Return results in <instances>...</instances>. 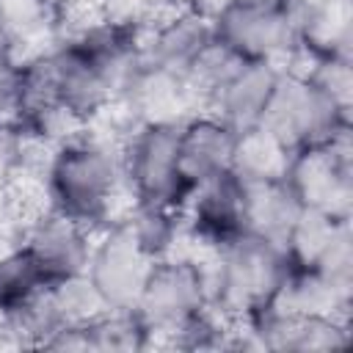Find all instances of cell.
Listing matches in <instances>:
<instances>
[{"label": "cell", "instance_id": "obj_2", "mask_svg": "<svg viewBox=\"0 0 353 353\" xmlns=\"http://www.w3.org/2000/svg\"><path fill=\"white\" fill-rule=\"evenodd\" d=\"M204 259L210 306L229 320H243L273 303L292 268L281 243L251 232L207 251Z\"/></svg>", "mask_w": 353, "mask_h": 353}, {"label": "cell", "instance_id": "obj_19", "mask_svg": "<svg viewBox=\"0 0 353 353\" xmlns=\"http://www.w3.org/2000/svg\"><path fill=\"white\" fill-rule=\"evenodd\" d=\"M243 182V179H240ZM301 204L284 179L243 182V218L245 232L281 243Z\"/></svg>", "mask_w": 353, "mask_h": 353}, {"label": "cell", "instance_id": "obj_28", "mask_svg": "<svg viewBox=\"0 0 353 353\" xmlns=\"http://www.w3.org/2000/svg\"><path fill=\"white\" fill-rule=\"evenodd\" d=\"M295 69H301L334 108L353 113V58H314Z\"/></svg>", "mask_w": 353, "mask_h": 353}, {"label": "cell", "instance_id": "obj_8", "mask_svg": "<svg viewBox=\"0 0 353 353\" xmlns=\"http://www.w3.org/2000/svg\"><path fill=\"white\" fill-rule=\"evenodd\" d=\"M50 58H52L55 102L77 127L94 124L99 116H105L113 108L119 83L99 61H94L72 39L66 36L55 39L50 44Z\"/></svg>", "mask_w": 353, "mask_h": 353}, {"label": "cell", "instance_id": "obj_18", "mask_svg": "<svg viewBox=\"0 0 353 353\" xmlns=\"http://www.w3.org/2000/svg\"><path fill=\"white\" fill-rule=\"evenodd\" d=\"M132 234V240L141 245V251L157 262L171 254H179L188 245V232H185V218L179 207H165V204H141V201H127V207L119 215Z\"/></svg>", "mask_w": 353, "mask_h": 353}, {"label": "cell", "instance_id": "obj_26", "mask_svg": "<svg viewBox=\"0 0 353 353\" xmlns=\"http://www.w3.org/2000/svg\"><path fill=\"white\" fill-rule=\"evenodd\" d=\"M47 298H50V306H52L61 328H66V325H88L99 314L108 312L102 295L97 292V287L91 284V279L85 273L50 281L47 284Z\"/></svg>", "mask_w": 353, "mask_h": 353}, {"label": "cell", "instance_id": "obj_27", "mask_svg": "<svg viewBox=\"0 0 353 353\" xmlns=\"http://www.w3.org/2000/svg\"><path fill=\"white\" fill-rule=\"evenodd\" d=\"M232 331H234V320L223 317L212 306H204L196 314H190L163 345L176 350H193V353L232 350Z\"/></svg>", "mask_w": 353, "mask_h": 353}, {"label": "cell", "instance_id": "obj_11", "mask_svg": "<svg viewBox=\"0 0 353 353\" xmlns=\"http://www.w3.org/2000/svg\"><path fill=\"white\" fill-rule=\"evenodd\" d=\"M97 232L88 229L85 223L55 212L50 207H36L30 210L19 243L28 248V254L36 259L47 281H58L66 276L85 273L91 248H94Z\"/></svg>", "mask_w": 353, "mask_h": 353}, {"label": "cell", "instance_id": "obj_3", "mask_svg": "<svg viewBox=\"0 0 353 353\" xmlns=\"http://www.w3.org/2000/svg\"><path fill=\"white\" fill-rule=\"evenodd\" d=\"M210 306L207 259L204 251L185 248L165 259L152 262L143 290L135 301V314L163 345L190 314Z\"/></svg>", "mask_w": 353, "mask_h": 353}, {"label": "cell", "instance_id": "obj_33", "mask_svg": "<svg viewBox=\"0 0 353 353\" xmlns=\"http://www.w3.org/2000/svg\"><path fill=\"white\" fill-rule=\"evenodd\" d=\"M232 3L234 0H188V8L196 11V14H201V17H207V19H212V17H218Z\"/></svg>", "mask_w": 353, "mask_h": 353}, {"label": "cell", "instance_id": "obj_29", "mask_svg": "<svg viewBox=\"0 0 353 353\" xmlns=\"http://www.w3.org/2000/svg\"><path fill=\"white\" fill-rule=\"evenodd\" d=\"M163 8H168L163 0H91V14L97 19L130 30H143Z\"/></svg>", "mask_w": 353, "mask_h": 353}, {"label": "cell", "instance_id": "obj_24", "mask_svg": "<svg viewBox=\"0 0 353 353\" xmlns=\"http://www.w3.org/2000/svg\"><path fill=\"white\" fill-rule=\"evenodd\" d=\"M88 350L94 353H138L157 347L152 331L135 314V309H108L85 325Z\"/></svg>", "mask_w": 353, "mask_h": 353}, {"label": "cell", "instance_id": "obj_16", "mask_svg": "<svg viewBox=\"0 0 353 353\" xmlns=\"http://www.w3.org/2000/svg\"><path fill=\"white\" fill-rule=\"evenodd\" d=\"M298 63L314 58H353V0H317L295 14Z\"/></svg>", "mask_w": 353, "mask_h": 353}, {"label": "cell", "instance_id": "obj_4", "mask_svg": "<svg viewBox=\"0 0 353 353\" xmlns=\"http://www.w3.org/2000/svg\"><path fill=\"white\" fill-rule=\"evenodd\" d=\"M259 127L281 138L290 149L334 141L353 130V113L334 108L301 69L284 66L259 116Z\"/></svg>", "mask_w": 353, "mask_h": 353}, {"label": "cell", "instance_id": "obj_6", "mask_svg": "<svg viewBox=\"0 0 353 353\" xmlns=\"http://www.w3.org/2000/svg\"><path fill=\"white\" fill-rule=\"evenodd\" d=\"M176 127L168 124L130 127V132L119 146L127 201L165 204L182 210L190 190L179 171Z\"/></svg>", "mask_w": 353, "mask_h": 353}, {"label": "cell", "instance_id": "obj_1", "mask_svg": "<svg viewBox=\"0 0 353 353\" xmlns=\"http://www.w3.org/2000/svg\"><path fill=\"white\" fill-rule=\"evenodd\" d=\"M41 204L99 232L127 207L119 143L94 127H80L55 143L36 176Z\"/></svg>", "mask_w": 353, "mask_h": 353}, {"label": "cell", "instance_id": "obj_22", "mask_svg": "<svg viewBox=\"0 0 353 353\" xmlns=\"http://www.w3.org/2000/svg\"><path fill=\"white\" fill-rule=\"evenodd\" d=\"M353 218H336L323 210L301 207L295 221L290 223L281 245L295 268H317V262L325 256L342 226H347Z\"/></svg>", "mask_w": 353, "mask_h": 353}, {"label": "cell", "instance_id": "obj_9", "mask_svg": "<svg viewBox=\"0 0 353 353\" xmlns=\"http://www.w3.org/2000/svg\"><path fill=\"white\" fill-rule=\"evenodd\" d=\"M113 110L130 127H138V124L176 127L201 108L185 74L141 61L119 85Z\"/></svg>", "mask_w": 353, "mask_h": 353}, {"label": "cell", "instance_id": "obj_5", "mask_svg": "<svg viewBox=\"0 0 353 353\" xmlns=\"http://www.w3.org/2000/svg\"><path fill=\"white\" fill-rule=\"evenodd\" d=\"M212 39L240 61L295 66V19L284 0H234L210 19Z\"/></svg>", "mask_w": 353, "mask_h": 353}, {"label": "cell", "instance_id": "obj_17", "mask_svg": "<svg viewBox=\"0 0 353 353\" xmlns=\"http://www.w3.org/2000/svg\"><path fill=\"white\" fill-rule=\"evenodd\" d=\"M292 317H350L353 290L334 284L317 268H290L273 303H268Z\"/></svg>", "mask_w": 353, "mask_h": 353}, {"label": "cell", "instance_id": "obj_25", "mask_svg": "<svg viewBox=\"0 0 353 353\" xmlns=\"http://www.w3.org/2000/svg\"><path fill=\"white\" fill-rule=\"evenodd\" d=\"M47 152L30 143L14 119H0V196L36 179Z\"/></svg>", "mask_w": 353, "mask_h": 353}, {"label": "cell", "instance_id": "obj_34", "mask_svg": "<svg viewBox=\"0 0 353 353\" xmlns=\"http://www.w3.org/2000/svg\"><path fill=\"white\" fill-rule=\"evenodd\" d=\"M168 8H179V6H188V0H163Z\"/></svg>", "mask_w": 353, "mask_h": 353}, {"label": "cell", "instance_id": "obj_23", "mask_svg": "<svg viewBox=\"0 0 353 353\" xmlns=\"http://www.w3.org/2000/svg\"><path fill=\"white\" fill-rule=\"evenodd\" d=\"M47 284V276L22 243L0 248V317L17 314Z\"/></svg>", "mask_w": 353, "mask_h": 353}, {"label": "cell", "instance_id": "obj_7", "mask_svg": "<svg viewBox=\"0 0 353 353\" xmlns=\"http://www.w3.org/2000/svg\"><path fill=\"white\" fill-rule=\"evenodd\" d=\"M284 182L301 207L353 218V130L325 143L292 149Z\"/></svg>", "mask_w": 353, "mask_h": 353}, {"label": "cell", "instance_id": "obj_14", "mask_svg": "<svg viewBox=\"0 0 353 353\" xmlns=\"http://www.w3.org/2000/svg\"><path fill=\"white\" fill-rule=\"evenodd\" d=\"M234 135L237 130L210 110H196L176 127L179 171L188 190L232 171Z\"/></svg>", "mask_w": 353, "mask_h": 353}, {"label": "cell", "instance_id": "obj_10", "mask_svg": "<svg viewBox=\"0 0 353 353\" xmlns=\"http://www.w3.org/2000/svg\"><path fill=\"white\" fill-rule=\"evenodd\" d=\"M149 270L152 259L132 240L121 218L97 232L85 276L91 279L108 309H132Z\"/></svg>", "mask_w": 353, "mask_h": 353}, {"label": "cell", "instance_id": "obj_21", "mask_svg": "<svg viewBox=\"0 0 353 353\" xmlns=\"http://www.w3.org/2000/svg\"><path fill=\"white\" fill-rule=\"evenodd\" d=\"M0 33L25 55L52 44L61 33V22L50 0H0Z\"/></svg>", "mask_w": 353, "mask_h": 353}, {"label": "cell", "instance_id": "obj_12", "mask_svg": "<svg viewBox=\"0 0 353 353\" xmlns=\"http://www.w3.org/2000/svg\"><path fill=\"white\" fill-rule=\"evenodd\" d=\"M188 245L196 251H215L245 232L243 182L226 171L193 188L182 204Z\"/></svg>", "mask_w": 353, "mask_h": 353}, {"label": "cell", "instance_id": "obj_20", "mask_svg": "<svg viewBox=\"0 0 353 353\" xmlns=\"http://www.w3.org/2000/svg\"><path fill=\"white\" fill-rule=\"evenodd\" d=\"M290 154H292V149L281 138H276L265 127L254 124V127L237 130V135H234L232 174L243 182L284 179Z\"/></svg>", "mask_w": 353, "mask_h": 353}, {"label": "cell", "instance_id": "obj_15", "mask_svg": "<svg viewBox=\"0 0 353 353\" xmlns=\"http://www.w3.org/2000/svg\"><path fill=\"white\" fill-rule=\"evenodd\" d=\"M284 66L262 63V61H237L226 80L212 91L204 110L215 113L232 130H245L259 124V116L273 94Z\"/></svg>", "mask_w": 353, "mask_h": 353}, {"label": "cell", "instance_id": "obj_30", "mask_svg": "<svg viewBox=\"0 0 353 353\" xmlns=\"http://www.w3.org/2000/svg\"><path fill=\"white\" fill-rule=\"evenodd\" d=\"M317 270L325 273L334 284L353 290V221L342 226V232L336 234L325 256L317 262Z\"/></svg>", "mask_w": 353, "mask_h": 353}, {"label": "cell", "instance_id": "obj_31", "mask_svg": "<svg viewBox=\"0 0 353 353\" xmlns=\"http://www.w3.org/2000/svg\"><path fill=\"white\" fill-rule=\"evenodd\" d=\"M17 83H19V58H3L0 61V119H14Z\"/></svg>", "mask_w": 353, "mask_h": 353}, {"label": "cell", "instance_id": "obj_13", "mask_svg": "<svg viewBox=\"0 0 353 353\" xmlns=\"http://www.w3.org/2000/svg\"><path fill=\"white\" fill-rule=\"evenodd\" d=\"M212 44V25L188 6L163 8L141 30V61L185 74L190 63Z\"/></svg>", "mask_w": 353, "mask_h": 353}, {"label": "cell", "instance_id": "obj_32", "mask_svg": "<svg viewBox=\"0 0 353 353\" xmlns=\"http://www.w3.org/2000/svg\"><path fill=\"white\" fill-rule=\"evenodd\" d=\"M22 347H28L22 331L8 317H0V350H22Z\"/></svg>", "mask_w": 353, "mask_h": 353}]
</instances>
